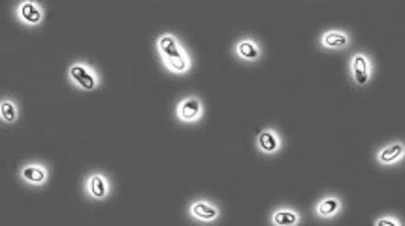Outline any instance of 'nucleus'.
<instances>
[{
    "label": "nucleus",
    "instance_id": "39448f33",
    "mask_svg": "<svg viewBox=\"0 0 405 226\" xmlns=\"http://www.w3.org/2000/svg\"><path fill=\"white\" fill-rule=\"evenodd\" d=\"M16 17L23 27H40L44 23V8L34 0H23L17 4Z\"/></svg>",
    "mask_w": 405,
    "mask_h": 226
},
{
    "label": "nucleus",
    "instance_id": "6e6552de",
    "mask_svg": "<svg viewBox=\"0 0 405 226\" xmlns=\"http://www.w3.org/2000/svg\"><path fill=\"white\" fill-rule=\"evenodd\" d=\"M257 149H259L262 155H277L281 149H283V138L281 134L274 130V128H264L262 132L257 136Z\"/></svg>",
    "mask_w": 405,
    "mask_h": 226
},
{
    "label": "nucleus",
    "instance_id": "0eeeda50",
    "mask_svg": "<svg viewBox=\"0 0 405 226\" xmlns=\"http://www.w3.org/2000/svg\"><path fill=\"white\" fill-rule=\"evenodd\" d=\"M19 180L29 187H44L49 180V170L46 164L29 163L19 168Z\"/></svg>",
    "mask_w": 405,
    "mask_h": 226
},
{
    "label": "nucleus",
    "instance_id": "f257e3e1",
    "mask_svg": "<svg viewBox=\"0 0 405 226\" xmlns=\"http://www.w3.org/2000/svg\"><path fill=\"white\" fill-rule=\"evenodd\" d=\"M157 51L161 55L162 63H164V66H166V70L170 74L185 76V74L191 72V55L187 53V49L179 44L176 34L166 32V34L159 36V40H157Z\"/></svg>",
    "mask_w": 405,
    "mask_h": 226
},
{
    "label": "nucleus",
    "instance_id": "7ed1b4c3",
    "mask_svg": "<svg viewBox=\"0 0 405 226\" xmlns=\"http://www.w3.org/2000/svg\"><path fill=\"white\" fill-rule=\"evenodd\" d=\"M349 74L351 81L356 87H366L374 78V61L371 57L364 51H358L351 57L349 61Z\"/></svg>",
    "mask_w": 405,
    "mask_h": 226
},
{
    "label": "nucleus",
    "instance_id": "9d476101",
    "mask_svg": "<svg viewBox=\"0 0 405 226\" xmlns=\"http://www.w3.org/2000/svg\"><path fill=\"white\" fill-rule=\"evenodd\" d=\"M319 46L328 51H343L351 46V34L347 31H339V29H332V31L322 32L319 38Z\"/></svg>",
    "mask_w": 405,
    "mask_h": 226
},
{
    "label": "nucleus",
    "instance_id": "f8f14e48",
    "mask_svg": "<svg viewBox=\"0 0 405 226\" xmlns=\"http://www.w3.org/2000/svg\"><path fill=\"white\" fill-rule=\"evenodd\" d=\"M405 156V143L404 141H392L389 145L377 151L375 160L381 166H394V164L402 163Z\"/></svg>",
    "mask_w": 405,
    "mask_h": 226
},
{
    "label": "nucleus",
    "instance_id": "4468645a",
    "mask_svg": "<svg viewBox=\"0 0 405 226\" xmlns=\"http://www.w3.org/2000/svg\"><path fill=\"white\" fill-rule=\"evenodd\" d=\"M270 223L274 226H296L302 223V217L296 210L291 208H279L270 215Z\"/></svg>",
    "mask_w": 405,
    "mask_h": 226
},
{
    "label": "nucleus",
    "instance_id": "f03ea898",
    "mask_svg": "<svg viewBox=\"0 0 405 226\" xmlns=\"http://www.w3.org/2000/svg\"><path fill=\"white\" fill-rule=\"evenodd\" d=\"M68 81L72 85L83 91V93H91L94 89L102 85V78L96 72L92 64L85 63V61H77L68 66Z\"/></svg>",
    "mask_w": 405,
    "mask_h": 226
},
{
    "label": "nucleus",
    "instance_id": "1a4fd4ad",
    "mask_svg": "<svg viewBox=\"0 0 405 226\" xmlns=\"http://www.w3.org/2000/svg\"><path fill=\"white\" fill-rule=\"evenodd\" d=\"M109 190H112V185H109V180H107L104 173H91L87 178V183H85V193L91 200H96V202H102L109 196Z\"/></svg>",
    "mask_w": 405,
    "mask_h": 226
},
{
    "label": "nucleus",
    "instance_id": "20e7f679",
    "mask_svg": "<svg viewBox=\"0 0 405 226\" xmlns=\"http://www.w3.org/2000/svg\"><path fill=\"white\" fill-rule=\"evenodd\" d=\"M204 117V102L198 96H185L183 100L177 104L176 119L183 125H194Z\"/></svg>",
    "mask_w": 405,
    "mask_h": 226
},
{
    "label": "nucleus",
    "instance_id": "ddd939ff",
    "mask_svg": "<svg viewBox=\"0 0 405 226\" xmlns=\"http://www.w3.org/2000/svg\"><path fill=\"white\" fill-rule=\"evenodd\" d=\"M234 55L244 63H257L262 57V49L252 38H241L234 46Z\"/></svg>",
    "mask_w": 405,
    "mask_h": 226
},
{
    "label": "nucleus",
    "instance_id": "dca6fc26",
    "mask_svg": "<svg viewBox=\"0 0 405 226\" xmlns=\"http://www.w3.org/2000/svg\"><path fill=\"white\" fill-rule=\"evenodd\" d=\"M404 223L396 217V215H382V217L375 218V226H402Z\"/></svg>",
    "mask_w": 405,
    "mask_h": 226
},
{
    "label": "nucleus",
    "instance_id": "2eb2a0df",
    "mask_svg": "<svg viewBox=\"0 0 405 226\" xmlns=\"http://www.w3.org/2000/svg\"><path fill=\"white\" fill-rule=\"evenodd\" d=\"M19 117V108H17L16 100H12V98H4V100L0 102V119H2V123H6V125H14Z\"/></svg>",
    "mask_w": 405,
    "mask_h": 226
},
{
    "label": "nucleus",
    "instance_id": "423d86ee",
    "mask_svg": "<svg viewBox=\"0 0 405 226\" xmlns=\"http://www.w3.org/2000/svg\"><path fill=\"white\" fill-rule=\"evenodd\" d=\"M189 215L198 223H215L221 217V208L207 198H198L189 203Z\"/></svg>",
    "mask_w": 405,
    "mask_h": 226
},
{
    "label": "nucleus",
    "instance_id": "9b49d317",
    "mask_svg": "<svg viewBox=\"0 0 405 226\" xmlns=\"http://www.w3.org/2000/svg\"><path fill=\"white\" fill-rule=\"evenodd\" d=\"M341 211H343V200L339 196L328 195L315 203V215L319 218H324V221L336 218Z\"/></svg>",
    "mask_w": 405,
    "mask_h": 226
}]
</instances>
